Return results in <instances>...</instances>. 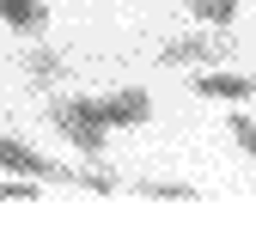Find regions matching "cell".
Masks as SVG:
<instances>
[{"instance_id": "obj_6", "label": "cell", "mask_w": 256, "mask_h": 244, "mask_svg": "<svg viewBox=\"0 0 256 244\" xmlns=\"http://www.w3.org/2000/svg\"><path fill=\"white\" fill-rule=\"evenodd\" d=\"M0 24H12V30H43L49 12H43V0H0Z\"/></svg>"}, {"instance_id": "obj_7", "label": "cell", "mask_w": 256, "mask_h": 244, "mask_svg": "<svg viewBox=\"0 0 256 244\" xmlns=\"http://www.w3.org/2000/svg\"><path fill=\"white\" fill-rule=\"evenodd\" d=\"M24 74L37 86H61V80H68V61H61V49H30L24 55Z\"/></svg>"}, {"instance_id": "obj_3", "label": "cell", "mask_w": 256, "mask_h": 244, "mask_svg": "<svg viewBox=\"0 0 256 244\" xmlns=\"http://www.w3.org/2000/svg\"><path fill=\"white\" fill-rule=\"evenodd\" d=\"M98 110H104L110 128H140V122L152 116V98H146V86H122V92H104Z\"/></svg>"}, {"instance_id": "obj_1", "label": "cell", "mask_w": 256, "mask_h": 244, "mask_svg": "<svg viewBox=\"0 0 256 244\" xmlns=\"http://www.w3.org/2000/svg\"><path fill=\"white\" fill-rule=\"evenodd\" d=\"M49 128L68 140L86 165H98L104 152H110V122H104L98 98H55L49 104Z\"/></svg>"}, {"instance_id": "obj_5", "label": "cell", "mask_w": 256, "mask_h": 244, "mask_svg": "<svg viewBox=\"0 0 256 244\" xmlns=\"http://www.w3.org/2000/svg\"><path fill=\"white\" fill-rule=\"evenodd\" d=\"M214 55H220V43L208 37V30H202V37H177V43L158 49V61H165V68H208Z\"/></svg>"}, {"instance_id": "obj_11", "label": "cell", "mask_w": 256, "mask_h": 244, "mask_svg": "<svg viewBox=\"0 0 256 244\" xmlns=\"http://www.w3.org/2000/svg\"><path fill=\"white\" fill-rule=\"evenodd\" d=\"M43 196V177H6L0 183V202H37Z\"/></svg>"}, {"instance_id": "obj_8", "label": "cell", "mask_w": 256, "mask_h": 244, "mask_svg": "<svg viewBox=\"0 0 256 244\" xmlns=\"http://www.w3.org/2000/svg\"><path fill=\"white\" fill-rule=\"evenodd\" d=\"M189 12H196L202 24H214V30H226L238 18V0H189Z\"/></svg>"}, {"instance_id": "obj_10", "label": "cell", "mask_w": 256, "mask_h": 244, "mask_svg": "<svg viewBox=\"0 0 256 244\" xmlns=\"http://www.w3.org/2000/svg\"><path fill=\"white\" fill-rule=\"evenodd\" d=\"M226 134L238 140V152H244V159H256V116H244V110H232V122H226Z\"/></svg>"}, {"instance_id": "obj_4", "label": "cell", "mask_w": 256, "mask_h": 244, "mask_svg": "<svg viewBox=\"0 0 256 244\" xmlns=\"http://www.w3.org/2000/svg\"><path fill=\"white\" fill-rule=\"evenodd\" d=\"M196 98L244 104V98H256V80H244V74H220V68H202V74H196Z\"/></svg>"}, {"instance_id": "obj_2", "label": "cell", "mask_w": 256, "mask_h": 244, "mask_svg": "<svg viewBox=\"0 0 256 244\" xmlns=\"http://www.w3.org/2000/svg\"><path fill=\"white\" fill-rule=\"evenodd\" d=\"M0 171L6 177H43V183H74V165L43 159V152L30 140H18V134H0Z\"/></svg>"}, {"instance_id": "obj_9", "label": "cell", "mask_w": 256, "mask_h": 244, "mask_svg": "<svg viewBox=\"0 0 256 244\" xmlns=\"http://www.w3.org/2000/svg\"><path fill=\"white\" fill-rule=\"evenodd\" d=\"M140 196H152V202H196V190L189 183H171V177H146V183H134Z\"/></svg>"}]
</instances>
